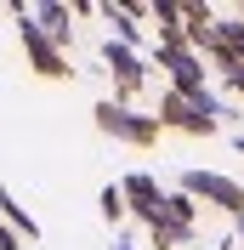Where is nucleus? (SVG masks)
I'll return each instance as SVG.
<instances>
[{"mask_svg":"<svg viewBox=\"0 0 244 250\" xmlns=\"http://www.w3.org/2000/svg\"><path fill=\"white\" fill-rule=\"evenodd\" d=\"M193 188H199V193H210V199H222L227 210H239V205H244V193H239L233 182H222V176H193Z\"/></svg>","mask_w":244,"mask_h":250,"instance_id":"nucleus-1","label":"nucleus"},{"mask_svg":"<svg viewBox=\"0 0 244 250\" xmlns=\"http://www.w3.org/2000/svg\"><path fill=\"white\" fill-rule=\"evenodd\" d=\"M23 46L34 51V62H40V74H62V57H57V51H51V46H46V40H40L34 29H23Z\"/></svg>","mask_w":244,"mask_h":250,"instance_id":"nucleus-2","label":"nucleus"},{"mask_svg":"<svg viewBox=\"0 0 244 250\" xmlns=\"http://www.w3.org/2000/svg\"><path fill=\"white\" fill-rule=\"evenodd\" d=\"M102 125H108V131H125V137H137V142H148V137H153V125H137V120H125V114L114 108V103L102 108Z\"/></svg>","mask_w":244,"mask_h":250,"instance_id":"nucleus-3","label":"nucleus"},{"mask_svg":"<svg viewBox=\"0 0 244 250\" xmlns=\"http://www.w3.org/2000/svg\"><path fill=\"white\" fill-rule=\"evenodd\" d=\"M165 120H170V125H187V131H204V125H210L204 114H193V108H187L182 97H170V103H165Z\"/></svg>","mask_w":244,"mask_h":250,"instance_id":"nucleus-4","label":"nucleus"}]
</instances>
